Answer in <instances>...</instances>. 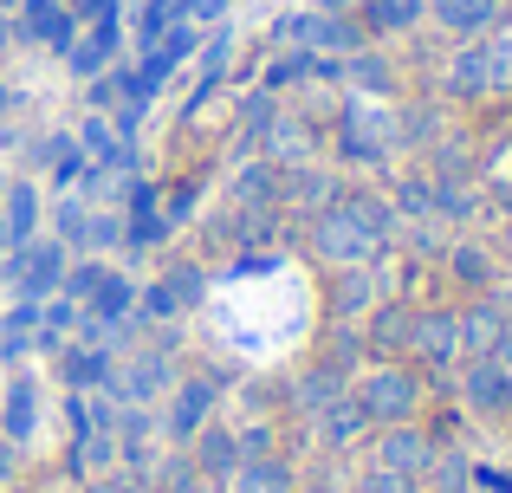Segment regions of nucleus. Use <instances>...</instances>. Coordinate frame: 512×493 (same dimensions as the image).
Returning <instances> with one entry per match:
<instances>
[{
    "mask_svg": "<svg viewBox=\"0 0 512 493\" xmlns=\"http://www.w3.org/2000/svg\"><path fill=\"white\" fill-rule=\"evenodd\" d=\"M396 208L389 202H376V195H338V202H325L312 215V234H305V241H312V253L325 266H370L376 253H383L389 241H396Z\"/></svg>",
    "mask_w": 512,
    "mask_h": 493,
    "instance_id": "obj_1",
    "label": "nucleus"
},
{
    "mask_svg": "<svg viewBox=\"0 0 512 493\" xmlns=\"http://www.w3.org/2000/svg\"><path fill=\"white\" fill-rule=\"evenodd\" d=\"M350 396H357V409L370 416V429H389V422H415L422 416V370L409 364V357H383V364L357 370L350 377Z\"/></svg>",
    "mask_w": 512,
    "mask_h": 493,
    "instance_id": "obj_2",
    "label": "nucleus"
},
{
    "mask_svg": "<svg viewBox=\"0 0 512 493\" xmlns=\"http://www.w3.org/2000/svg\"><path fill=\"white\" fill-rule=\"evenodd\" d=\"M396 150H402V130L383 111V98H350V111L338 117V156L344 163L383 169V163H396Z\"/></svg>",
    "mask_w": 512,
    "mask_h": 493,
    "instance_id": "obj_3",
    "label": "nucleus"
},
{
    "mask_svg": "<svg viewBox=\"0 0 512 493\" xmlns=\"http://www.w3.org/2000/svg\"><path fill=\"white\" fill-rule=\"evenodd\" d=\"M59 292H72V299L85 305V312H98V318H130L137 312V279H130L117 260H104V253H78V260L65 266Z\"/></svg>",
    "mask_w": 512,
    "mask_h": 493,
    "instance_id": "obj_4",
    "label": "nucleus"
},
{
    "mask_svg": "<svg viewBox=\"0 0 512 493\" xmlns=\"http://www.w3.org/2000/svg\"><path fill=\"white\" fill-rule=\"evenodd\" d=\"M65 266H72V253L52 241V234H33L26 247L0 253V279H7L13 299H52L65 286Z\"/></svg>",
    "mask_w": 512,
    "mask_h": 493,
    "instance_id": "obj_5",
    "label": "nucleus"
},
{
    "mask_svg": "<svg viewBox=\"0 0 512 493\" xmlns=\"http://www.w3.org/2000/svg\"><path fill=\"white\" fill-rule=\"evenodd\" d=\"M273 39L279 46H305V52H318V59H350V52L370 46V33L357 26V13H318V7L286 13Z\"/></svg>",
    "mask_w": 512,
    "mask_h": 493,
    "instance_id": "obj_6",
    "label": "nucleus"
},
{
    "mask_svg": "<svg viewBox=\"0 0 512 493\" xmlns=\"http://www.w3.org/2000/svg\"><path fill=\"white\" fill-rule=\"evenodd\" d=\"M175 377H182V370H175V344L163 338L150 351V344H143V351H117V370H111V390L104 396H117V403H163V396L175 390Z\"/></svg>",
    "mask_w": 512,
    "mask_h": 493,
    "instance_id": "obj_7",
    "label": "nucleus"
},
{
    "mask_svg": "<svg viewBox=\"0 0 512 493\" xmlns=\"http://www.w3.org/2000/svg\"><path fill=\"white\" fill-rule=\"evenodd\" d=\"M214 409H221V377L195 370V377H175V390L163 396V422H156V429H163L169 448H188L214 422Z\"/></svg>",
    "mask_w": 512,
    "mask_h": 493,
    "instance_id": "obj_8",
    "label": "nucleus"
},
{
    "mask_svg": "<svg viewBox=\"0 0 512 493\" xmlns=\"http://www.w3.org/2000/svg\"><path fill=\"white\" fill-rule=\"evenodd\" d=\"M409 357L415 370H454L461 364V325L454 305H409Z\"/></svg>",
    "mask_w": 512,
    "mask_h": 493,
    "instance_id": "obj_9",
    "label": "nucleus"
},
{
    "mask_svg": "<svg viewBox=\"0 0 512 493\" xmlns=\"http://www.w3.org/2000/svg\"><path fill=\"white\" fill-rule=\"evenodd\" d=\"M363 448H370V468H389V474L422 481L428 461H435V429H422V416H415V422H389V429L363 435Z\"/></svg>",
    "mask_w": 512,
    "mask_h": 493,
    "instance_id": "obj_10",
    "label": "nucleus"
},
{
    "mask_svg": "<svg viewBox=\"0 0 512 493\" xmlns=\"http://www.w3.org/2000/svg\"><path fill=\"white\" fill-rule=\"evenodd\" d=\"M350 396V344L344 351H331V357H318V364H305L299 377H292V390H286V409L292 416H325L331 403H344Z\"/></svg>",
    "mask_w": 512,
    "mask_h": 493,
    "instance_id": "obj_11",
    "label": "nucleus"
},
{
    "mask_svg": "<svg viewBox=\"0 0 512 493\" xmlns=\"http://www.w3.org/2000/svg\"><path fill=\"white\" fill-rule=\"evenodd\" d=\"M461 409L480 422H506L512 416V370L493 364V357H461Z\"/></svg>",
    "mask_w": 512,
    "mask_h": 493,
    "instance_id": "obj_12",
    "label": "nucleus"
},
{
    "mask_svg": "<svg viewBox=\"0 0 512 493\" xmlns=\"http://www.w3.org/2000/svg\"><path fill=\"white\" fill-rule=\"evenodd\" d=\"M13 33H20V46H39V52H52V59H65L72 39L85 33V20H78L65 0H26V7L13 13Z\"/></svg>",
    "mask_w": 512,
    "mask_h": 493,
    "instance_id": "obj_13",
    "label": "nucleus"
},
{
    "mask_svg": "<svg viewBox=\"0 0 512 493\" xmlns=\"http://www.w3.org/2000/svg\"><path fill=\"white\" fill-rule=\"evenodd\" d=\"M111 370H117V351H98V344H59L52 351V377L65 383V396H98L111 390Z\"/></svg>",
    "mask_w": 512,
    "mask_h": 493,
    "instance_id": "obj_14",
    "label": "nucleus"
},
{
    "mask_svg": "<svg viewBox=\"0 0 512 493\" xmlns=\"http://www.w3.org/2000/svg\"><path fill=\"white\" fill-rule=\"evenodd\" d=\"M39 228H46V189H39V176H7V189H0V234H7V247H26Z\"/></svg>",
    "mask_w": 512,
    "mask_h": 493,
    "instance_id": "obj_15",
    "label": "nucleus"
},
{
    "mask_svg": "<svg viewBox=\"0 0 512 493\" xmlns=\"http://www.w3.org/2000/svg\"><path fill=\"white\" fill-rule=\"evenodd\" d=\"M441 266H448V279H454L461 292H474V299L500 286V260H493V247L474 241V234H454V241L441 247Z\"/></svg>",
    "mask_w": 512,
    "mask_h": 493,
    "instance_id": "obj_16",
    "label": "nucleus"
},
{
    "mask_svg": "<svg viewBox=\"0 0 512 493\" xmlns=\"http://www.w3.org/2000/svg\"><path fill=\"white\" fill-rule=\"evenodd\" d=\"M39 403H46V390H39V377H13L7 383V396H0V442H13V448H26V442H39Z\"/></svg>",
    "mask_w": 512,
    "mask_h": 493,
    "instance_id": "obj_17",
    "label": "nucleus"
},
{
    "mask_svg": "<svg viewBox=\"0 0 512 493\" xmlns=\"http://www.w3.org/2000/svg\"><path fill=\"white\" fill-rule=\"evenodd\" d=\"M182 455H188V468H195L208 487H227V481H234V468H240V435L221 429V422H208Z\"/></svg>",
    "mask_w": 512,
    "mask_h": 493,
    "instance_id": "obj_18",
    "label": "nucleus"
},
{
    "mask_svg": "<svg viewBox=\"0 0 512 493\" xmlns=\"http://www.w3.org/2000/svg\"><path fill=\"white\" fill-rule=\"evenodd\" d=\"M454 325H461V357H493V344H500V331H506L500 292H480V299L454 305Z\"/></svg>",
    "mask_w": 512,
    "mask_h": 493,
    "instance_id": "obj_19",
    "label": "nucleus"
},
{
    "mask_svg": "<svg viewBox=\"0 0 512 493\" xmlns=\"http://www.w3.org/2000/svg\"><path fill=\"white\" fill-rule=\"evenodd\" d=\"M221 493H299V468H292V455H279V448L273 455H247Z\"/></svg>",
    "mask_w": 512,
    "mask_h": 493,
    "instance_id": "obj_20",
    "label": "nucleus"
},
{
    "mask_svg": "<svg viewBox=\"0 0 512 493\" xmlns=\"http://www.w3.org/2000/svg\"><path fill=\"white\" fill-rule=\"evenodd\" d=\"M357 338L370 344V351H383V357H402L409 351V305L389 292L383 305H370V312L357 318Z\"/></svg>",
    "mask_w": 512,
    "mask_h": 493,
    "instance_id": "obj_21",
    "label": "nucleus"
},
{
    "mask_svg": "<svg viewBox=\"0 0 512 493\" xmlns=\"http://www.w3.org/2000/svg\"><path fill=\"white\" fill-rule=\"evenodd\" d=\"M422 20H428V0H363V7H357V26L370 33V46H376V39L415 33Z\"/></svg>",
    "mask_w": 512,
    "mask_h": 493,
    "instance_id": "obj_22",
    "label": "nucleus"
},
{
    "mask_svg": "<svg viewBox=\"0 0 512 493\" xmlns=\"http://www.w3.org/2000/svg\"><path fill=\"white\" fill-rule=\"evenodd\" d=\"M33 163H39V176H46L52 195L72 189V182L85 176V150L72 143V130H52V137H39V143H33Z\"/></svg>",
    "mask_w": 512,
    "mask_h": 493,
    "instance_id": "obj_23",
    "label": "nucleus"
},
{
    "mask_svg": "<svg viewBox=\"0 0 512 493\" xmlns=\"http://www.w3.org/2000/svg\"><path fill=\"white\" fill-rule=\"evenodd\" d=\"M338 195H344V182L331 176V169L299 163V169H286V176H279V202H286V208H305V215H318V208L338 202Z\"/></svg>",
    "mask_w": 512,
    "mask_h": 493,
    "instance_id": "obj_24",
    "label": "nucleus"
},
{
    "mask_svg": "<svg viewBox=\"0 0 512 493\" xmlns=\"http://www.w3.org/2000/svg\"><path fill=\"white\" fill-rule=\"evenodd\" d=\"M441 91H448V98H461V104L493 98V85H487V52H480V39H461V52H454L448 72H441Z\"/></svg>",
    "mask_w": 512,
    "mask_h": 493,
    "instance_id": "obj_25",
    "label": "nucleus"
},
{
    "mask_svg": "<svg viewBox=\"0 0 512 493\" xmlns=\"http://www.w3.org/2000/svg\"><path fill=\"white\" fill-rule=\"evenodd\" d=\"M428 20L454 39H480L487 26H500V0H428Z\"/></svg>",
    "mask_w": 512,
    "mask_h": 493,
    "instance_id": "obj_26",
    "label": "nucleus"
},
{
    "mask_svg": "<svg viewBox=\"0 0 512 493\" xmlns=\"http://www.w3.org/2000/svg\"><path fill=\"white\" fill-rule=\"evenodd\" d=\"M312 435H318V448H331V455H350V448L370 435V416L357 409V396H344V403H331L325 416H312Z\"/></svg>",
    "mask_w": 512,
    "mask_h": 493,
    "instance_id": "obj_27",
    "label": "nucleus"
},
{
    "mask_svg": "<svg viewBox=\"0 0 512 493\" xmlns=\"http://www.w3.org/2000/svg\"><path fill=\"white\" fill-rule=\"evenodd\" d=\"M39 234H52V241L78 260L85 241H91V202L78 189H59V195H52V228H39Z\"/></svg>",
    "mask_w": 512,
    "mask_h": 493,
    "instance_id": "obj_28",
    "label": "nucleus"
},
{
    "mask_svg": "<svg viewBox=\"0 0 512 493\" xmlns=\"http://www.w3.org/2000/svg\"><path fill=\"white\" fill-rule=\"evenodd\" d=\"M260 156L273 169L312 163V124H299V117H273V124H266V137H260Z\"/></svg>",
    "mask_w": 512,
    "mask_h": 493,
    "instance_id": "obj_29",
    "label": "nucleus"
},
{
    "mask_svg": "<svg viewBox=\"0 0 512 493\" xmlns=\"http://www.w3.org/2000/svg\"><path fill=\"white\" fill-rule=\"evenodd\" d=\"M227 59H234V26L221 20V26H208V33H201V65H195V104L221 91V78H227ZM195 104H188V111H195Z\"/></svg>",
    "mask_w": 512,
    "mask_h": 493,
    "instance_id": "obj_30",
    "label": "nucleus"
},
{
    "mask_svg": "<svg viewBox=\"0 0 512 493\" xmlns=\"http://www.w3.org/2000/svg\"><path fill=\"white\" fill-rule=\"evenodd\" d=\"M78 318H85V305H78L72 292H52V299H39V338H33V351H39V357H52L59 344H72Z\"/></svg>",
    "mask_w": 512,
    "mask_h": 493,
    "instance_id": "obj_31",
    "label": "nucleus"
},
{
    "mask_svg": "<svg viewBox=\"0 0 512 493\" xmlns=\"http://www.w3.org/2000/svg\"><path fill=\"white\" fill-rule=\"evenodd\" d=\"M344 85L357 91V98H396V65H389L376 46H363V52L344 59Z\"/></svg>",
    "mask_w": 512,
    "mask_h": 493,
    "instance_id": "obj_32",
    "label": "nucleus"
},
{
    "mask_svg": "<svg viewBox=\"0 0 512 493\" xmlns=\"http://www.w3.org/2000/svg\"><path fill=\"white\" fill-rule=\"evenodd\" d=\"M467 481H474V461H467L454 442H435V461H428V474H422V493H467Z\"/></svg>",
    "mask_w": 512,
    "mask_h": 493,
    "instance_id": "obj_33",
    "label": "nucleus"
},
{
    "mask_svg": "<svg viewBox=\"0 0 512 493\" xmlns=\"http://www.w3.org/2000/svg\"><path fill=\"white\" fill-rule=\"evenodd\" d=\"M474 208H480V195L461 176H428V215L435 221H474Z\"/></svg>",
    "mask_w": 512,
    "mask_h": 493,
    "instance_id": "obj_34",
    "label": "nucleus"
},
{
    "mask_svg": "<svg viewBox=\"0 0 512 493\" xmlns=\"http://www.w3.org/2000/svg\"><path fill=\"white\" fill-rule=\"evenodd\" d=\"M279 176H286V169H273L266 156H253V163L234 176V202L240 208H279Z\"/></svg>",
    "mask_w": 512,
    "mask_h": 493,
    "instance_id": "obj_35",
    "label": "nucleus"
},
{
    "mask_svg": "<svg viewBox=\"0 0 512 493\" xmlns=\"http://www.w3.org/2000/svg\"><path fill=\"white\" fill-rule=\"evenodd\" d=\"M331 305H338L344 325H357V318L376 305V279H370V266H338V292H331Z\"/></svg>",
    "mask_w": 512,
    "mask_h": 493,
    "instance_id": "obj_36",
    "label": "nucleus"
},
{
    "mask_svg": "<svg viewBox=\"0 0 512 493\" xmlns=\"http://www.w3.org/2000/svg\"><path fill=\"white\" fill-rule=\"evenodd\" d=\"M111 65H117V46H111V39H98V33H78L72 52H65V72H72L78 85H91V78L111 72Z\"/></svg>",
    "mask_w": 512,
    "mask_h": 493,
    "instance_id": "obj_37",
    "label": "nucleus"
},
{
    "mask_svg": "<svg viewBox=\"0 0 512 493\" xmlns=\"http://www.w3.org/2000/svg\"><path fill=\"white\" fill-rule=\"evenodd\" d=\"M318 78V52H305V46H286L273 65L260 72V85L266 91H292V85H312Z\"/></svg>",
    "mask_w": 512,
    "mask_h": 493,
    "instance_id": "obj_38",
    "label": "nucleus"
},
{
    "mask_svg": "<svg viewBox=\"0 0 512 493\" xmlns=\"http://www.w3.org/2000/svg\"><path fill=\"white\" fill-rule=\"evenodd\" d=\"M480 52H487V85H493V98L512 91V26H500V33H480Z\"/></svg>",
    "mask_w": 512,
    "mask_h": 493,
    "instance_id": "obj_39",
    "label": "nucleus"
},
{
    "mask_svg": "<svg viewBox=\"0 0 512 493\" xmlns=\"http://www.w3.org/2000/svg\"><path fill=\"white\" fill-rule=\"evenodd\" d=\"M350 493H422V481H409V474H389V468H363Z\"/></svg>",
    "mask_w": 512,
    "mask_h": 493,
    "instance_id": "obj_40",
    "label": "nucleus"
},
{
    "mask_svg": "<svg viewBox=\"0 0 512 493\" xmlns=\"http://www.w3.org/2000/svg\"><path fill=\"white\" fill-rule=\"evenodd\" d=\"M234 435H240V461H247V455H273V448H279L273 422H247V429H234Z\"/></svg>",
    "mask_w": 512,
    "mask_h": 493,
    "instance_id": "obj_41",
    "label": "nucleus"
},
{
    "mask_svg": "<svg viewBox=\"0 0 512 493\" xmlns=\"http://www.w3.org/2000/svg\"><path fill=\"white\" fill-rule=\"evenodd\" d=\"M182 7H188V20H195V26H221L234 0H182Z\"/></svg>",
    "mask_w": 512,
    "mask_h": 493,
    "instance_id": "obj_42",
    "label": "nucleus"
},
{
    "mask_svg": "<svg viewBox=\"0 0 512 493\" xmlns=\"http://www.w3.org/2000/svg\"><path fill=\"white\" fill-rule=\"evenodd\" d=\"M493 364H506V370H512V318H506V331H500V344H493Z\"/></svg>",
    "mask_w": 512,
    "mask_h": 493,
    "instance_id": "obj_43",
    "label": "nucleus"
},
{
    "mask_svg": "<svg viewBox=\"0 0 512 493\" xmlns=\"http://www.w3.org/2000/svg\"><path fill=\"white\" fill-rule=\"evenodd\" d=\"M13 46H20V33H13V13H0V59H7Z\"/></svg>",
    "mask_w": 512,
    "mask_h": 493,
    "instance_id": "obj_44",
    "label": "nucleus"
},
{
    "mask_svg": "<svg viewBox=\"0 0 512 493\" xmlns=\"http://www.w3.org/2000/svg\"><path fill=\"white\" fill-rule=\"evenodd\" d=\"M312 7H318V13H357L363 0H312Z\"/></svg>",
    "mask_w": 512,
    "mask_h": 493,
    "instance_id": "obj_45",
    "label": "nucleus"
},
{
    "mask_svg": "<svg viewBox=\"0 0 512 493\" xmlns=\"http://www.w3.org/2000/svg\"><path fill=\"white\" fill-rule=\"evenodd\" d=\"M7 111H13V91H7V85H0V124H7Z\"/></svg>",
    "mask_w": 512,
    "mask_h": 493,
    "instance_id": "obj_46",
    "label": "nucleus"
},
{
    "mask_svg": "<svg viewBox=\"0 0 512 493\" xmlns=\"http://www.w3.org/2000/svg\"><path fill=\"white\" fill-rule=\"evenodd\" d=\"M500 253H506V266H512V221H506V241H500Z\"/></svg>",
    "mask_w": 512,
    "mask_h": 493,
    "instance_id": "obj_47",
    "label": "nucleus"
},
{
    "mask_svg": "<svg viewBox=\"0 0 512 493\" xmlns=\"http://www.w3.org/2000/svg\"><path fill=\"white\" fill-rule=\"evenodd\" d=\"M26 7V0H0V13H20Z\"/></svg>",
    "mask_w": 512,
    "mask_h": 493,
    "instance_id": "obj_48",
    "label": "nucleus"
},
{
    "mask_svg": "<svg viewBox=\"0 0 512 493\" xmlns=\"http://www.w3.org/2000/svg\"><path fill=\"white\" fill-rule=\"evenodd\" d=\"M0 493H7V468H0Z\"/></svg>",
    "mask_w": 512,
    "mask_h": 493,
    "instance_id": "obj_49",
    "label": "nucleus"
},
{
    "mask_svg": "<svg viewBox=\"0 0 512 493\" xmlns=\"http://www.w3.org/2000/svg\"><path fill=\"white\" fill-rule=\"evenodd\" d=\"M0 189H7V169H0Z\"/></svg>",
    "mask_w": 512,
    "mask_h": 493,
    "instance_id": "obj_50",
    "label": "nucleus"
}]
</instances>
